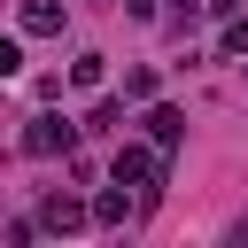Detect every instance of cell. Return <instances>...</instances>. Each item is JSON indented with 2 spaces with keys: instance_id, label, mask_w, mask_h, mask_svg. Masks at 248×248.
<instances>
[{
  "instance_id": "cell-1",
  "label": "cell",
  "mask_w": 248,
  "mask_h": 248,
  "mask_svg": "<svg viewBox=\"0 0 248 248\" xmlns=\"http://www.w3.org/2000/svg\"><path fill=\"white\" fill-rule=\"evenodd\" d=\"M163 155H170V147H116V186H140V202H155Z\"/></svg>"
},
{
  "instance_id": "cell-2",
  "label": "cell",
  "mask_w": 248,
  "mask_h": 248,
  "mask_svg": "<svg viewBox=\"0 0 248 248\" xmlns=\"http://www.w3.org/2000/svg\"><path fill=\"white\" fill-rule=\"evenodd\" d=\"M70 140H78V132H70L62 116H31V132H23L31 155H70Z\"/></svg>"
},
{
  "instance_id": "cell-3",
  "label": "cell",
  "mask_w": 248,
  "mask_h": 248,
  "mask_svg": "<svg viewBox=\"0 0 248 248\" xmlns=\"http://www.w3.org/2000/svg\"><path fill=\"white\" fill-rule=\"evenodd\" d=\"M85 217H93V209H85V202H70V194H46V209H39V225H46V232H78Z\"/></svg>"
},
{
  "instance_id": "cell-4",
  "label": "cell",
  "mask_w": 248,
  "mask_h": 248,
  "mask_svg": "<svg viewBox=\"0 0 248 248\" xmlns=\"http://www.w3.org/2000/svg\"><path fill=\"white\" fill-rule=\"evenodd\" d=\"M147 140H155V147H178V140H186V116H178V108H147Z\"/></svg>"
},
{
  "instance_id": "cell-5",
  "label": "cell",
  "mask_w": 248,
  "mask_h": 248,
  "mask_svg": "<svg viewBox=\"0 0 248 248\" xmlns=\"http://www.w3.org/2000/svg\"><path fill=\"white\" fill-rule=\"evenodd\" d=\"M23 31H62V8L54 0H23Z\"/></svg>"
},
{
  "instance_id": "cell-6",
  "label": "cell",
  "mask_w": 248,
  "mask_h": 248,
  "mask_svg": "<svg viewBox=\"0 0 248 248\" xmlns=\"http://www.w3.org/2000/svg\"><path fill=\"white\" fill-rule=\"evenodd\" d=\"M225 54H248V16H232V23H225Z\"/></svg>"
},
{
  "instance_id": "cell-7",
  "label": "cell",
  "mask_w": 248,
  "mask_h": 248,
  "mask_svg": "<svg viewBox=\"0 0 248 248\" xmlns=\"http://www.w3.org/2000/svg\"><path fill=\"white\" fill-rule=\"evenodd\" d=\"M209 8H217V16H240V0H209Z\"/></svg>"
}]
</instances>
